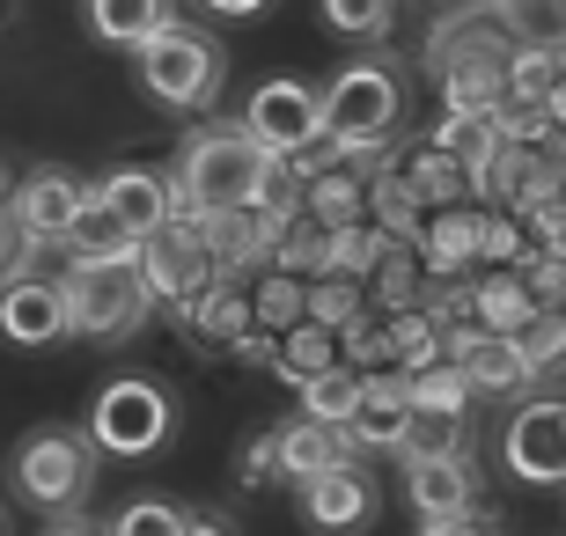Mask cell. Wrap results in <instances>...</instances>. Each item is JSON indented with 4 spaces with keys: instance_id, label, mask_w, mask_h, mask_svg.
<instances>
[{
    "instance_id": "cell-2",
    "label": "cell",
    "mask_w": 566,
    "mask_h": 536,
    "mask_svg": "<svg viewBox=\"0 0 566 536\" xmlns=\"http://www.w3.org/2000/svg\"><path fill=\"white\" fill-rule=\"evenodd\" d=\"M405 111H412V88H405V60H346L324 82V133L346 147V162H376V155H398L405 147Z\"/></svg>"
},
{
    "instance_id": "cell-13",
    "label": "cell",
    "mask_w": 566,
    "mask_h": 536,
    "mask_svg": "<svg viewBox=\"0 0 566 536\" xmlns=\"http://www.w3.org/2000/svg\"><path fill=\"white\" fill-rule=\"evenodd\" d=\"M405 500L420 522H457L479 515V463L471 455H405Z\"/></svg>"
},
{
    "instance_id": "cell-26",
    "label": "cell",
    "mask_w": 566,
    "mask_h": 536,
    "mask_svg": "<svg viewBox=\"0 0 566 536\" xmlns=\"http://www.w3.org/2000/svg\"><path fill=\"white\" fill-rule=\"evenodd\" d=\"M390 324V353H398V375H427L449 360V330L434 324V309H405V316H382Z\"/></svg>"
},
{
    "instance_id": "cell-35",
    "label": "cell",
    "mask_w": 566,
    "mask_h": 536,
    "mask_svg": "<svg viewBox=\"0 0 566 536\" xmlns=\"http://www.w3.org/2000/svg\"><path fill=\"white\" fill-rule=\"evenodd\" d=\"M111 536H185V507H169V500H126L111 515Z\"/></svg>"
},
{
    "instance_id": "cell-5",
    "label": "cell",
    "mask_w": 566,
    "mask_h": 536,
    "mask_svg": "<svg viewBox=\"0 0 566 536\" xmlns=\"http://www.w3.org/2000/svg\"><path fill=\"white\" fill-rule=\"evenodd\" d=\"M96 433V449L118 455V463H147V455L169 449V433H177V397L155 382V375H111L96 404L82 419Z\"/></svg>"
},
{
    "instance_id": "cell-27",
    "label": "cell",
    "mask_w": 566,
    "mask_h": 536,
    "mask_svg": "<svg viewBox=\"0 0 566 536\" xmlns=\"http://www.w3.org/2000/svg\"><path fill=\"white\" fill-rule=\"evenodd\" d=\"M316 15L346 44H382L398 30V0H316Z\"/></svg>"
},
{
    "instance_id": "cell-31",
    "label": "cell",
    "mask_w": 566,
    "mask_h": 536,
    "mask_svg": "<svg viewBox=\"0 0 566 536\" xmlns=\"http://www.w3.org/2000/svg\"><path fill=\"white\" fill-rule=\"evenodd\" d=\"M360 390H368L360 368H332V375H316V382H302V412L324 419V427H346L360 412Z\"/></svg>"
},
{
    "instance_id": "cell-44",
    "label": "cell",
    "mask_w": 566,
    "mask_h": 536,
    "mask_svg": "<svg viewBox=\"0 0 566 536\" xmlns=\"http://www.w3.org/2000/svg\"><path fill=\"white\" fill-rule=\"evenodd\" d=\"M501 8H523V0H501Z\"/></svg>"
},
{
    "instance_id": "cell-37",
    "label": "cell",
    "mask_w": 566,
    "mask_h": 536,
    "mask_svg": "<svg viewBox=\"0 0 566 536\" xmlns=\"http://www.w3.org/2000/svg\"><path fill=\"white\" fill-rule=\"evenodd\" d=\"M273 477H280V427H265L258 441H243V449H235V485H243V493H258V485H273Z\"/></svg>"
},
{
    "instance_id": "cell-1",
    "label": "cell",
    "mask_w": 566,
    "mask_h": 536,
    "mask_svg": "<svg viewBox=\"0 0 566 536\" xmlns=\"http://www.w3.org/2000/svg\"><path fill=\"white\" fill-rule=\"evenodd\" d=\"M280 177V162L243 133V125H199L185 133L177 162H169V191H177V221L207 228L213 213H243L265 199V185Z\"/></svg>"
},
{
    "instance_id": "cell-11",
    "label": "cell",
    "mask_w": 566,
    "mask_h": 536,
    "mask_svg": "<svg viewBox=\"0 0 566 536\" xmlns=\"http://www.w3.org/2000/svg\"><path fill=\"white\" fill-rule=\"evenodd\" d=\"M412 427H420V390H412V375H368V390H360V412L346 419L360 455H405L412 449Z\"/></svg>"
},
{
    "instance_id": "cell-41",
    "label": "cell",
    "mask_w": 566,
    "mask_h": 536,
    "mask_svg": "<svg viewBox=\"0 0 566 536\" xmlns=\"http://www.w3.org/2000/svg\"><path fill=\"white\" fill-rule=\"evenodd\" d=\"M185 536H235V522L221 507H185Z\"/></svg>"
},
{
    "instance_id": "cell-7",
    "label": "cell",
    "mask_w": 566,
    "mask_h": 536,
    "mask_svg": "<svg viewBox=\"0 0 566 536\" xmlns=\"http://www.w3.org/2000/svg\"><path fill=\"white\" fill-rule=\"evenodd\" d=\"M235 125H243L273 162H294L302 147L324 140V88L294 82V74H273V82L251 88V104H243V118H235Z\"/></svg>"
},
{
    "instance_id": "cell-20",
    "label": "cell",
    "mask_w": 566,
    "mask_h": 536,
    "mask_svg": "<svg viewBox=\"0 0 566 536\" xmlns=\"http://www.w3.org/2000/svg\"><path fill=\"white\" fill-rule=\"evenodd\" d=\"M82 22L88 38L111 44V52H140V44H155L177 15V0H82Z\"/></svg>"
},
{
    "instance_id": "cell-3",
    "label": "cell",
    "mask_w": 566,
    "mask_h": 536,
    "mask_svg": "<svg viewBox=\"0 0 566 536\" xmlns=\"http://www.w3.org/2000/svg\"><path fill=\"white\" fill-rule=\"evenodd\" d=\"M96 463H104V449L88 427H30L8 455V485H15L22 507L74 522L96 493Z\"/></svg>"
},
{
    "instance_id": "cell-10",
    "label": "cell",
    "mask_w": 566,
    "mask_h": 536,
    "mask_svg": "<svg viewBox=\"0 0 566 536\" xmlns=\"http://www.w3.org/2000/svg\"><path fill=\"white\" fill-rule=\"evenodd\" d=\"M140 272H147V287H155V302H163L169 316L185 309V302H199V294L221 280L207 228H185V221H169L163 235H147L140 243Z\"/></svg>"
},
{
    "instance_id": "cell-28",
    "label": "cell",
    "mask_w": 566,
    "mask_h": 536,
    "mask_svg": "<svg viewBox=\"0 0 566 536\" xmlns=\"http://www.w3.org/2000/svg\"><path fill=\"white\" fill-rule=\"evenodd\" d=\"M530 316H537V302H530L523 272H485V280H479V330H501V338H515Z\"/></svg>"
},
{
    "instance_id": "cell-19",
    "label": "cell",
    "mask_w": 566,
    "mask_h": 536,
    "mask_svg": "<svg viewBox=\"0 0 566 536\" xmlns=\"http://www.w3.org/2000/svg\"><path fill=\"white\" fill-rule=\"evenodd\" d=\"M177 330L199 338V346H235L243 330H258V302H251V280H213L199 302L177 309Z\"/></svg>"
},
{
    "instance_id": "cell-33",
    "label": "cell",
    "mask_w": 566,
    "mask_h": 536,
    "mask_svg": "<svg viewBox=\"0 0 566 536\" xmlns=\"http://www.w3.org/2000/svg\"><path fill=\"white\" fill-rule=\"evenodd\" d=\"M412 390H420V412H457V419L479 412V390H471V375H463L457 360H441V368L412 375Z\"/></svg>"
},
{
    "instance_id": "cell-32",
    "label": "cell",
    "mask_w": 566,
    "mask_h": 536,
    "mask_svg": "<svg viewBox=\"0 0 566 536\" xmlns=\"http://www.w3.org/2000/svg\"><path fill=\"white\" fill-rule=\"evenodd\" d=\"M280 272H294V280H324L332 272V228L324 221H287V235H280Z\"/></svg>"
},
{
    "instance_id": "cell-34",
    "label": "cell",
    "mask_w": 566,
    "mask_h": 536,
    "mask_svg": "<svg viewBox=\"0 0 566 536\" xmlns=\"http://www.w3.org/2000/svg\"><path fill=\"white\" fill-rule=\"evenodd\" d=\"M360 316H368V287H354V280H310V324L354 330Z\"/></svg>"
},
{
    "instance_id": "cell-30",
    "label": "cell",
    "mask_w": 566,
    "mask_h": 536,
    "mask_svg": "<svg viewBox=\"0 0 566 536\" xmlns=\"http://www.w3.org/2000/svg\"><path fill=\"white\" fill-rule=\"evenodd\" d=\"M515 346H523L530 375H537V390H545V382H559V375H566V309H537L523 330H515Z\"/></svg>"
},
{
    "instance_id": "cell-14",
    "label": "cell",
    "mask_w": 566,
    "mask_h": 536,
    "mask_svg": "<svg viewBox=\"0 0 566 536\" xmlns=\"http://www.w3.org/2000/svg\"><path fill=\"white\" fill-rule=\"evenodd\" d=\"M0 330H8V346L22 353H44L60 346L66 330H74V302H66V280H8V302H0Z\"/></svg>"
},
{
    "instance_id": "cell-18",
    "label": "cell",
    "mask_w": 566,
    "mask_h": 536,
    "mask_svg": "<svg viewBox=\"0 0 566 536\" xmlns=\"http://www.w3.org/2000/svg\"><path fill=\"white\" fill-rule=\"evenodd\" d=\"M346 463H360L346 427H324V419H310V412L280 419V477H294V493L316 485V477H332V471H346Z\"/></svg>"
},
{
    "instance_id": "cell-42",
    "label": "cell",
    "mask_w": 566,
    "mask_h": 536,
    "mask_svg": "<svg viewBox=\"0 0 566 536\" xmlns=\"http://www.w3.org/2000/svg\"><path fill=\"white\" fill-rule=\"evenodd\" d=\"M420 536H493L479 515H457V522H420Z\"/></svg>"
},
{
    "instance_id": "cell-36",
    "label": "cell",
    "mask_w": 566,
    "mask_h": 536,
    "mask_svg": "<svg viewBox=\"0 0 566 536\" xmlns=\"http://www.w3.org/2000/svg\"><path fill=\"white\" fill-rule=\"evenodd\" d=\"M515 272H523V287H530L537 309H566V258L559 250H530Z\"/></svg>"
},
{
    "instance_id": "cell-23",
    "label": "cell",
    "mask_w": 566,
    "mask_h": 536,
    "mask_svg": "<svg viewBox=\"0 0 566 536\" xmlns=\"http://www.w3.org/2000/svg\"><path fill=\"white\" fill-rule=\"evenodd\" d=\"M302 213L324 221L332 235H338V228H360V221H368V177H360L354 162H338L332 177H316V185L302 191Z\"/></svg>"
},
{
    "instance_id": "cell-9",
    "label": "cell",
    "mask_w": 566,
    "mask_h": 536,
    "mask_svg": "<svg viewBox=\"0 0 566 536\" xmlns=\"http://www.w3.org/2000/svg\"><path fill=\"white\" fill-rule=\"evenodd\" d=\"M88 207H96V185H88V177H74L66 162H38V169H22L15 191H8V221L30 228V235H38V243H52V250L66 243V228L82 221Z\"/></svg>"
},
{
    "instance_id": "cell-15",
    "label": "cell",
    "mask_w": 566,
    "mask_h": 536,
    "mask_svg": "<svg viewBox=\"0 0 566 536\" xmlns=\"http://www.w3.org/2000/svg\"><path fill=\"white\" fill-rule=\"evenodd\" d=\"M376 507H382V493H376V477H368V463H346V471L302 485V522H310L316 536H354V529H368V522H376Z\"/></svg>"
},
{
    "instance_id": "cell-38",
    "label": "cell",
    "mask_w": 566,
    "mask_h": 536,
    "mask_svg": "<svg viewBox=\"0 0 566 536\" xmlns=\"http://www.w3.org/2000/svg\"><path fill=\"white\" fill-rule=\"evenodd\" d=\"M463 427H471V419H457V412H420L412 449H405V455H457L463 449Z\"/></svg>"
},
{
    "instance_id": "cell-46",
    "label": "cell",
    "mask_w": 566,
    "mask_h": 536,
    "mask_svg": "<svg viewBox=\"0 0 566 536\" xmlns=\"http://www.w3.org/2000/svg\"><path fill=\"white\" fill-rule=\"evenodd\" d=\"M559 258H566V250H559Z\"/></svg>"
},
{
    "instance_id": "cell-25",
    "label": "cell",
    "mask_w": 566,
    "mask_h": 536,
    "mask_svg": "<svg viewBox=\"0 0 566 536\" xmlns=\"http://www.w3.org/2000/svg\"><path fill=\"white\" fill-rule=\"evenodd\" d=\"M390 250H405V243H390L376 221L338 228V235H332V272H324V280H354V287H376V272L390 265Z\"/></svg>"
},
{
    "instance_id": "cell-12",
    "label": "cell",
    "mask_w": 566,
    "mask_h": 536,
    "mask_svg": "<svg viewBox=\"0 0 566 536\" xmlns=\"http://www.w3.org/2000/svg\"><path fill=\"white\" fill-rule=\"evenodd\" d=\"M294 221H302V213H294ZM280 235H287V221L265 213V207L213 213V221H207V243H213L221 280H265V272L280 265Z\"/></svg>"
},
{
    "instance_id": "cell-17",
    "label": "cell",
    "mask_w": 566,
    "mask_h": 536,
    "mask_svg": "<svg viewBox=\"0 0 566 536\" xmlns=\"http://www.w3.org/2000/svg\"><path fill=\"white\" fill-rule=\"evenodd\" d=\"M463 375H471V390L493 397V404H523L530 390H537V375H530L523 346L515 338H501V330H471V338H457V353H449Z\"/></svg>"
},
{
    "instance_id": "cell-8",
    "label": "cell",
    "mask_w": 566,
    "mask_h": 536,
    "mask_svg": "<svg viewBox=\"0 0 566 536\" xmlns=\"http://www.w3.org/2000/svg\"><path fill=\"white\" fill-rule=\"evenodd\" d=\"M501 463L537 493H566V397H523L501 427Z\"/></svg>"
},
{
    "instance_id": "cell-21",
    "label": "cell",
    "mask_w": 566,
    "mask_h": 536,
    "mask_svg": "<svg viewBox=\"0 0 566 536\" xmlns=\"http://www.w3.org/2000/svg\"><path fill=\"white\" fill-rule=\"evenodd\" d=\"M398 177L427 199V213H449V207H471V199H479L471 162H463V155H449V147H434V140L405 147V155H398Z\"/></svg>"
},
{
    "instance_id": "cell-6",
    "label": "cell",
    "mask_w": 566,
    "mask_h": 536,
    "mask_svg": "<svg viewBox=\"0 0 566 536\" xmlns=\"http://www.w3.org/2000/svg\"><path fill=\"white\" fill-rule=\"evenodd\" d=\"M66 302H74V338H96V346L140 338L147 316L163 309L155 287H147V272H140V258H118V265H66Z\"/></svg>"
},
{
    "instance_id": "cell-16",
    "label": "cell",
    "mask_w": 566,
    "mask_h": 536,
    "mask_svg": "<svg viewBox=\"0 0 566 536\" xmlns=\"http://www.w3.org/2000/svg\"><path fill=\"white\" fill-rule=\"evenodd\" d=\"M96 199H104L133 235H163L177 221V191H169V169H140V162H118L111 177H96Z\"/></svg>"
},
{
    "instance_id": "cell-43",
    "label": "cell",
    "mask_w": 566,
    "mask_h": 536,
    "mask_svg": "<svg viewBox=\"0 0 566 536\" xmlns=\"http://www.w3.org/2000/svg\"><path fill=\"white\" fill-rule=\"evenodd\" d=\"M44 536H111V529H88V522H52Z\"/></svg>"
},
{
    "instance_id": "cell-24",
    "label": "cell",
    "mask_w": 566,
    "mask_h": 536,
    "mask_svg": "<svg viewBox=\"0 0 566 536\" xmlns=\"http://www.w3.org/2000/svg\"><path fill=\"white\" fill-rule=\"evenodd\" d=\"M332 368H346V346H338V330H324V324H294L287 338H280V382H316V375H332Z\"/></svg>"
},
{
    "instance_id": "cell-45",
    "label": "cell",
    "mask_w": 566,
    "mask_h": 536,
    "mask_svg": "<svg viewBox=\"0 0 566 536\" xmlns=\"http://www.w3.org/2000/svg\"><path fill=\"white\" fill-rule=\"evenodd\" d=\"M559 15H566V0H559Z\"/></svg>"
},
{
    "instance_id": "cell-39",
    "label": "cell",
    "mask_w": 566,
    "mask_h": 536,
    "mask_svg": "<svg viewBox=\"0 0 566 536\" xmlns=\"http://www.w3.org/2000/svg\"><path fill=\"white\" fill-rule=\"evenodd\" d=\"M52 243H38V235H30V228H15L8 221V243H0V265H8V280H38V258Z\"/></svg>"
},
{
    "instance_id": "cell-22",
    "label": "cell",
    "mask_w": 566,
    "mask_h": 536,
    "mask_svg": "<svg viewBox=\"0 0 566 536\" xmlns=\"http://www.w3.org/2000/svg\"><path fill=\"white\" fill-rule=\"evenodd\" d=\"M60 250H66V265H118V258H140V235H133V228L118 221L104 199H96L82 221L66 228V243H60Z\"/></svg>"
},
{
    "instance_id": "cell-4",
    "label": "cell",
    "mask_w": 566,
    "mask_h": 536,
    "mask_svg": "<svg viewBox=\"0 0 566 536\" xmlns=\"http://www.w3.org/2000/svg\"><path fill=\"white\" fill-rule=\"evenodd\" d=\"M133 74H140L147 104L177 111V118H207L229 88V44L213 38L207 22H169L155 44L133 52Z\"/></svg>"
},
{
    "instance_id": "cell-29",
    "label": "cell",
    "mask_w": 566,
    "mask_h": 536,
    "mask_svg": "<svg viewBox=\"0 0 566 536\" xmlns=\"http://www.w3.org/2000/svg\"><path fill=\"white\" fill-rule=\"evenodd\" d=\"M251 302H258V324L280 330L287 338L294 324H310V280H294V272H265V280H251Z\"/></svg>"
},
{
    "instance_id": "cell-40",
    "label": "cell",
    "mask_w": 566,
    "mask_h": 536,
    "mask_svg": "<svg viewBox=\"0 0 566 536\" xmlns=\"http://www.w3.org/2000/svg\"><path fill=\"white\" fill-rule=\"evenodd\" d=\"M191 8H207V15H221V22H258L273 0H191Z\"/></svg>"
}]
</instances>
